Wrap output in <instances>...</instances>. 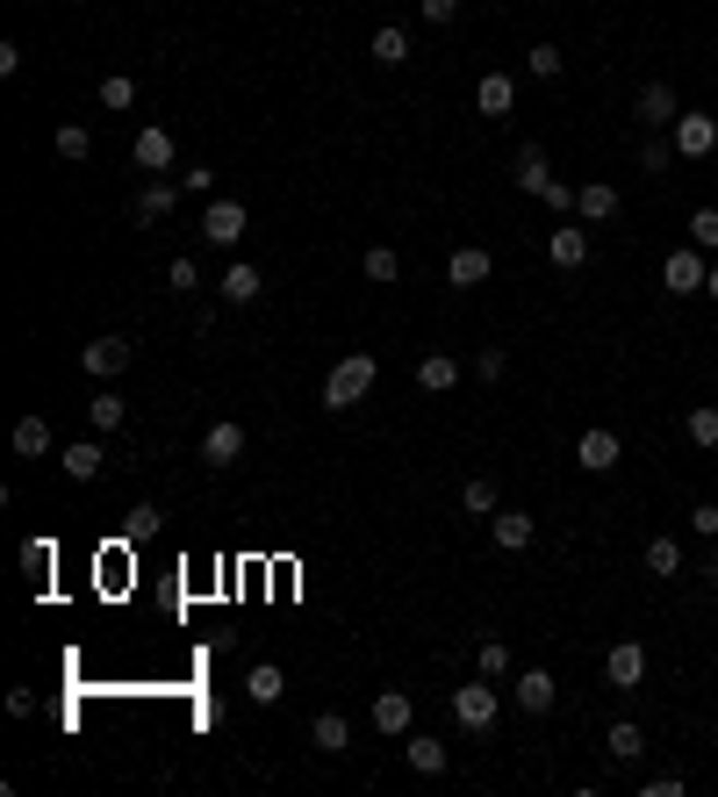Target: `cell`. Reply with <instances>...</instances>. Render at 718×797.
<instances>
[{
	"mask_svg": "<svg viewBox=\"0 0 718 797\" xmlns=\"http://www.w3.org/2000/svg\"><path fill=\"white\" fill-rule=\"evenodd\" d=\"M374 374H381L374 352H345V360H331V374H324V410H352V402H367Z\"/></svg>",
	"mask_w": 718,
	"mask_h": 797,
	"instance_id": "1",
	"label": "cell"
},
{
	"mask_svg": "<svg viewBox=\"0 0 718 797\" xmlns=\"http://www.w3.org/2000/svg\"><path fill=\"white\" fill-rule=\"evenodd\" d=\"M496 711H503V690H496V676H481V683H460V690H453V718H460L467 733H481L489 718H496Z\"/></svg>",
	"mask_w": 718,
	"mask_h": 797,
	"instance_id": "2",
	"label": "cell"
},
{
	"mask_svg": "<svg viewBox=\"0 0 718 797\" xmlns=\"http://www.w3.org/2000/svg\"><path fill=\"white\" fill-rule=\"evenodd\" d=\"M704 274H711V266H704L697 244H675V252L661 259V288L668 295H704Z\"/></svg>",
	"mask_w": 718,
	"mask_h": 797,
	"instance_id": "3",
	"label": "cell"
},
{
	"mask_svg": "<svg viewBox=\"0 0 718 797\" xmlns=\"http://www.w3.org/2000/svg\"><path fill=\"white\" fill-rule=\"evenodd\" d=\"M202 460H208V468H238V460H244V424H238V416H216V424L202 432Z\"/></svg>",
	"mask_w": 718,
	"mask_h": 797,
	"instance_id": "4",
	"label": "cell"
},
{
	"mask_svg": "<svg viewBox=\"0 0 718 797\" xmlns=\"http://www.w3.org/2000/svg\"><path fill=\"white\" fill-rule=\"evenodd\" d=\"M244 224H252V216H244V202L216 194V202H208V216H202V238H208V244H238Z\"/></svg>",
	"mask_w": 718,
	"mask_h": 797,
	"instance_id": "5",
	"label": "cell"
},
{
	"mask_svg": "<svg viewBox=\"0 0 718 797\" xmlns=\"http://www.w3.org/2000/svg\"><path fill=\"white\" fill-rule=\"evenodd\" d=\"M575 468H589V474H611L618 468V432H611V424H589V432L575 438Z\"/></svg>",
	"mask_w": 718,
	"mask_h": 797,
	"instance_id": "6",
	"label": "cell"
},
{
	"mask_svg": "<svg viewBox=\"0 0 718 797\" xmlns=\"http://www.w3.org/2000/svg\"><path fill=\"white\" fill-rule=\"evenodd\" d=\"M410 726H417L410 690H381V697H374V733H381V740H403Z\"/></svg>",
	"mask_w": 718,
	"mask_h": 797,
	"instance_id": "7",
	"label": "cell"
},
{
	"mask_svg": "<svg viewBox=\"0 0 718 797\" xmlns=\"http://www.w3.org/2000/svg\"><path fill=\"white\" fill-rule=\"evenodd\" d=\"M633 116L647 122V130H675V116H683V108H675V87H668V80H647L639 101H633Z\"/></svg>",
	"mask_w": 718,
	"mask_h": 797,
	"instance_id": "8",
	"label": "cell"
},
{
	"mask_svg": "<svg viewBox=\"0 0 718 797\" xmlns=\"http://www.w3.org/2000/svg\"><path fill=\"white\" fill-rule=\"evenodd\" d=\"M603 676H611V690H639V676H647V647L618 640L611 654H603Z\"/></svg>",
	"mask_w": 718,
	"mask_h": 797,
	"instance_id": "9",
	"label": "cell"
},
{
	"mask_svg": "<svg viewBox=\"0 0 718 797\" xmlns=\"http://www.w3.org/2000/svg\"><path fill=\"white\" fill-rule=\"evenodd\" d=\"M80 366L94 382H116L122 366H130V338H94V346H80Z\"/></svg>",
	"mask_w": 718,
	"mask_h": 797,
	"instance_id": "10",
	"label": "cell"
},
{
	"mask_svg": "<svg viewBox=\"0 0 718 797\" xmlns=\"http://www.w3.org/2000/svg\"><path fill=\"white\" fill-rule=\"evenodd\" d=\"M130 158H137L144 173H166L172 158H180V144H172L166 122H152V130H137V144H130Z\"/></svg>",
	"mask_w": 718,
	"mask_h": 797,
	"instance_id": "11",
	"label": "cell"
},
{
	"mask_svg": "<svg viewBox=\"0 0 718 797\" xmlns=\"http://www.w3.org/2000/svg\"><path fill=\"white\" fill-rule=\"evenodd\" d=\"M511 697H517V711H531V718H547V711H553V697H561V683H553L547 668H525V676L511 683Z\"/></svg>",
	"mask_w": 718,
	"mask_h": 797,
	"instance_id": "12",
	"label": "cell"
},
{
	"mask_svg": "<svg viewBox=\"0 0 718 797\" xmlns=\"http://www.w3.org/2000/svg\"><path fill=\"white\" fill-rule=\"evenodd\" d=\"M58 468H65V482H101V468H108L101 438H80V446H65V452H58Z\"/></svg>",
	"mask_w": 718,
	"mask_h": 797,
	"instance_id": "13",
	"label": "cell"
},
{
	"mask_svg": "<svg viewBox=\"0 0 718 797\" xmlns=\"http://www.w3.org/2000/svg\"><path fill=\"white\" fill-rule=\"evenodd\" d=\"M475 108H481V116H511V108H517V80H511V72H481V87H475Z\"/></svg>",
	"mask_w": 718,
	"mask_h": 797,
	"instance_id": "14",
	"label": "cell"
},
{
	"mask_svg": "<svg viewBox=\"0 0 718 797\" xmlns=\"http://www.w3.org/2000/svg\"><path fill=\"white\" fill-rule=\"evenodd\" d=\"M547 259L561 266V274H575V266H589V230H575V224H561L547 238Z\"/></svg>",
	"mask_w": 718,
	"mask_h": 797,
	"instance_id": "15",
	"label": "cell"
},
{
	"mask_svg": "<svg viewBox=\"0 0 718 797\" xmlns=\"http://www.w3.org/2000/svg\"><path fill=\"white\" fill-rule=\"evenodd\" d=\"M489 539H496L503 554H525L531 539H539V524H531L525 510H496V518H489Z\"/></svg>",
	"mask_w": 718,
	"mask_h": 797,
	"instance_id": "16",
	"label": "cell"
},
{
	"mask_svg": "<svg viewBox=\"0 0 718 797\" xmlns=\"http://www.w3.org/2000/svg\"><path fill=\"white\" fill-rule=\"evenodd\" d=\"M711 144H718V122L711 116H675V152H683V158H711Z\"/></svg>",
	"mask_w": 718,
	"mask_h": 797,
	"instance_id": "17",
	"label": "cell"
},
{
	"mask_svg": "<svg viewBox=\"0 0 718 797\" xmlns=\"http://www.w3.org/2000/svg\"><path fill=\"white\" fill-rule=\"evenodd\" d=\"M216 295L223 302H230V310H252V302H259V266H223V280H216Z\"/></svg>",
	"mask_w": 718,
	"mask_h": 797,
	"instance_id": "18",
	"label": "cell"
},
{
	"mask_svg": "<svg viewBox=\"0 0 718 797\" xmlns=\"http://www.w3.org/2000/svg\"><path fill=\"white\" fill-rule=\"evenodd\" d=\"M575 216H582V224H611V216H618V188H611V180L575 188Z\"/></svg>",
	"mask_w": 718,
	"mask_h": 797,
	"instance_id": "19",
	"label": "cell"
},
{
	"mask_svg": "<svg viewBox=\"0 0 718 797\" xmlns=\"http://www.w3.org/2000/svg\"><path fill=\"white\" fill-rule=\"evenodd\" d=\"M180 194H188L180 180H152V188L137 194V224H166L172 208H180Z\"/></svg>",
	"mask_w": 718,
	"mask_h": 797,
	"instance_id": "20",
	"label": "cell"
},
{
	"mask_svg": "<svg viewBox=\"0 0 718 797\" xmlns=\"http://www.w3.org/2000/svg\"><path fill=\"white\" fill-rule=\"evenodd\" d=\"M453 382H460V360H453V352H424V360H417V388H424V396H445Z\"/></svg>",
	"mask_w": 718,
	"mask_h": 797,
	"instance_id": "21",
	"label": "cell"
},
{
	"mask_svg": "<svg viewBox=\"0 0 718 797\" xmlns=\"http://www.w3.org/2000/svg\"><path fill=\"white\" fill-rule=\"evenodd\" d=\"M445 280H453V288H481V280H489V252H481V244H460V252L445 259Z\"/></svg>",
	"mask_w": 718,
	"mask_h": 797,
	"instance_id": "22",
	"label": "cell"
},
{
	"mask_svg": "<svg viewBox=\"0 0 718 797\" xmlns=\"http://www.w3.org/2000/svg\"><path fill=\"white\" fill-rule=\"evenodd\" d=\"M15 452H22V460H44V452H58L51 416H22V424H15Z\"/></svg>",
	"mask_w": 718,
	"mask_h": 797,
	"instance_id": "23",
	"label": "cell"
},
{
	"mask_svg": "<svg viewBox=\"0 0 718 797\" xmlns=\"http://www.w3.org/2000/svg\"><path fill=\"white\" fill-rule=\"evenodd\" d=\"M403 754L417 776H445V740H431V733H403Z\"/></svg>",
	"mask_w": 718,
	"mask_h": 797,
	"instance_id": "24",
	"label": "cell"
},
{
	"mask_svg": "<svg viewBox=\"0 0 718 797\" xmlns=\"http://www.w3.org/2000/svg\"><path fill=\"white\" fill-rule=\"evenodd\" d=\"M367 58H381V65H403V58H410V29H395V22H381V29L367 36Z\"/></svg>",
	"mask_w": 718,
	"mask_h": 797,
	"instance_id": "25",
	"label": "cell"
},
{
	"mask_svg": "<svg viewBox=\"0 0 718 797\" xmlns=\"http://www.w3.org/2000/svg\"><path fill=\"white\" fill-rule=\"evenodd\" d=\"M460 510H467V518H496V510H503L496 482H489V474H467V482H460Z\"/></svg>",
	"mask_w": 718,
	"mask_h": 797,
	"instance_id": "26",
	"label": "cell"
},
{
	"mask_svg": "<svg viewBox=\"0 0 718 797\" xmlns=\"http://www.w3.org/2000/svg\"><path fill=\"white\" fill-rule=\"evenodd\" d=\"M244 697H252V704H280V697H288V676H280L274 661H259L252 676H244Z\"/></svg>",
	"mask_w": 718,
	"mask_h": 797,
	"instance_id": "27",
	"label": "cell"
},
{
	"mask_svg": "<svg viewBox=\"0 0 718 797\" xmlns=\"http://www.w3.org/2000/svg\"><path fill=\"white\" fill-rule=\"evenodd\" d=\"M511 180H517V188H525V194H539V188H547V180H553L547 152H539V144H525V152H517V166H511Z\"/></svg>",
	"mask_w": 718,
	"mask_h": 797,
	"instance_id": "28",
	"label": "cell"
},
{
	"mask_svg": "<svg viewBox=\"0 0 718 797\" xmlns=\"http://www.w3.org/2000/svg\"><path fill=\"white\" fill-rule=\"evenodd\" d=\"M647 575H683V546H675V532H654L647 539Z\"/></svg>",
	"mask_w": 718,
	"mask_h": 797,
	"instance_id": "29",
	"label": "cell"
},
{
	"mask_svg": "<svg viewBox=\"0 0 718 797\" xmlns=\"http://www.w3.org/2000/svg\"><path fill=\"white\" fill-rule=\"evenodd\" d=\"M603 747H611V762H639V754H647V733H639L633 718H618V726H611V740H603Z\"/></svg>",
	"mask_w": 718,
	"mask_h": 797,
	"instance_id": "30",
	"label": "cell"
},
{
	"mask_svg": "<svg viewBox=\"0 0 718 797\" xmlns=\"http://www.w3.org/2000/svg\"><path fill=\"white\" fill-rule=\"evenodd\" d=\"M309 740L324 747V754H345V740H352V726H345L338 711H316V726H309Z\"/></svg>",
	"mask_w": 718,
	"mask_h": 797,
	"instance_id": "31",
	"label": "cell"
},
{
	"mask_svg": "<svg viewBox=\"0 0 718 797\" xmlns=\"http://www.w3.org/2000/svg\"><path fill=\"white\" fill-rule=\"evenodd\" d=\"M51 568H58V546H51V539H22V575L51 582Z\"/></svg>",
	"mask_w": 718,
	"mask_h": 797,
	"instance_id": "32",
	"label": "cell"
},
{
	"mask_svg": "<svg viewBox=\"0 0 718 797\" xmlns=\"http://www.w3.org/2000/svg\"><path fill=\"white\" fill-rule=\"evenodd\" d=\"M122 410H130V402H122V396H108V388H101V396L86 402V424H94V432H116V424H122Z\"/></svg>",
	"mask_w": 718,
	"mask_h": 797,
	"instance_id": "33",
	"label": "cell"
},
{
	"mask_svg": "<svg viewBox=\"0 0 718 797\" xmlns=\"http://www.w3.org/2000/svg\"><path fill=\"white\" fill-rule=\"evenodd\" d=\"M86 152H94V130H86V122H65V130H58V158H65V166H80Z\"/></svg>",
	"mask_w": 718,
	"mask_h": 797,
	"instance_id": "34",
	"label": "cell"
},
{
	"mask_svg": "<svg viewBox=\"0 0 718 797\" xmlns=\"http://www.w3.org/2000/svg\"><path fill=\"white\" fill-rule=\"evenodd\" d=\"M359 266H367V280H381V288H395V280H403V259H395L388 244H374V252H367Z\"/></svg>",
	"mask_w": 718,
	"mask_h": 797,
	"instance_id": "35",
	"label": "cell"
},
{
	"mask_svg": "<svg viewBox=\"0 0 718 797\" xmlns=\"http://www.w3.org/2000/svg\"><path fill=\"white\" fill-rule=\"evenodd\" d=\"M525 72H531V80H561V44H531Z\"/></svg>",
	"mask_w": 718,
	"mask_h": 797,
	"instance_id": "36",
	"label": "cell"
},
{
	"mask_svg": "<svg viewBox=\"0 0 718 797\" xmlns=\"http://www.w3.org/2000/svg\"><path fill=\"white\" fill-rule=\"evenodd\" d=\"M130 101H137V80H130V72H108V80H101V108H116V116H122Z\"/></svg>",
	"mask_w": 718,
	"mask_h": 797,
	"instance_id": "37",
	"label": "cell"
},
{
	"mask_svg": "<svg viewBox=\"0 0 718 797\" xmlns=\"http://www.w3.org/2000/svg\"><path fill=\"white\" fill-rule=\"evenodd\" d=\"M690 438H697V446H718V402H697V410H690Z\"/></svg>",
	"mask_w": 718,
	"mask_h": 797,
	"instance_id": "38",
	"label": "cell"
},
{
	"mask_svg": "<svg viewBox=\"0 0 718 797\" xmlns=\"http://www.w3.org/2000/svg\"><path fill=\"white\" fill-rule=\"evenodd\" d=\"M690 244H697V252H718V208H697V216H690Z\"/></svg>",
	"mask_w": 718,
	"mask_h": 797,
	"instance_id": "39",
	"label": "cell"
},
{
	"mask_svg": "<svg viewBox=\"0 0 718 797\" xmlns=\"http://www.w3.org/2000/svg\"><path fill=\"white\" fill-rule=\"evenodd\" d=\"M166 288H172V295H194V288H202V266H194V259H172L166 266Z\"/></svg>",
	"mask_w": 718,
	"mask_h": 797,
	"instance_id": "40",
	"label": "cell"
},
{
	"mask_svg": "<svg viewBox=\"0 0 718 797\" xmlns=\"http://www.w3.org/2000/svg\"><path fill=\"white\" fill-rule=\"evenodd\" d=\"M503 366H511V352H503V346H481L475 352V374H481V382H503Z\"/></svg>",
	"mask_w": 718,
	"mask_h": 797,
	"instance_id": "41",
	"label": "cell"
},
{
	"mask_svg": "<svg viewBox=\"0 0 718 797\" xmlns=\"http://www.w3.org/2000/svg\"><path fill=\"white\" fill-rule=\"evenodd\" d=\"M481 676H511V647L503 640H481Z\"/></svg>",
	"mask_w": 718,
	"mask_h": 797,
	"instance_id": "42",
	"label": "cell"
},
{
	"mask_svg": "<svg viewBox=\"0 0 718 797\" xmlns=\"http://www.w3.org/2000/svg\"><path fill=\"white\" fill-rule=\"evenodd\" d=\"M639 166H647V173H668V166H675V152H668L661 137H647V144H639Z\"/></svg>",
	"mask_w": 718,
	"mask_h": 797,
	"instance_id": "43",
	"label": "cell"
},
{
	"mask_svg": "<svg viewBox=\"0 0 718 797\" xmlns=\"http://www.w3.org/2000/svg\"><path fill=\"white\" fill-rule=\"evenodd\" d=\"M539 202H547L553 216H567V208H575V188H567V180H547V188H539Z\"/></svg>",
	"mask_w": 718,
	"mask_h": 797,
	"instance_id": "44",
	"label": "cell"
},
{
	"mask_svg": "<svg viewBox=\"0 0 718 797\" xmlns=\"http://www.w3.org/2000/svg\"><path fill=\"white\" fill-rule=\"evenodd\" d=\"M417 15H424V22H431V29H445V22L460 15V0H417Z\"/></svg>",
	"mask_w": 718,
	"mask_h": 797,
	"instance_id": "45",
	"label": "cell"
},
{
	"mask_svg": "<svg viewBox=\"0 0 718 797\" xmlns=\"http://www.w3.org/2000/svg\"><path fill=\"white\" fill-rule=\"evenodd\" d=\"M690 532H697V539H718V503H697V510H690Z\"/></svg>",
	"mask_w": 718,
	"mask_h": 797,
	"instance_id": "46",
	"label": "cell"
},
{
	"mask_svg": "<svg viewBox=\"0 0 718 797\" xmlns=\"http://www.w3.org/2000/svg\"><path fill=\"white\" fill-rule=\"evenodd\" d=\"M180 188H188V194H208V188H216V166H188V173H180Z\"/></svg>",
	"mask_w": 718,
	"mask_h": 797,
	"instance_id": "47",
	"label": "cell"
},
{
	"mask_svg": "<svg viewBox=\"0 0 718 797\" xmlns=\"http://www.w3.org/2000/svg\"><path fill=\"white\" fill-rule=\"evenodd\" d=\"M152 524H158V510H152V503H137V510H130V539H152Z\"/></svg>",
	"mask_w": 718,
	"mask_h": 797,
	"instance_id": "48",
	"label": "cell"
},
{
	"mask_svg": "<svg viewBox=\"0 0 718 797\" xmlns=\"http://www.w3.org/2000/svg\"><path fill=\"white\" fill-rule=\"evenodd\" d=\"M704 582H711V590H718V554H704Z\"/></svg>",
	"mask_w": 718,
	"mask_h": 797,
	"instance_id": "49",
	"label": "cell"
},
{
	"mask_svg": "<svg viewBox=\"0 0 718 797\" xmlns=\"http://www.w3.org/2000/svg\"><path fill=\"white\" fill-rule=\"evenodd\" d=\"M704 295H711V302H718V266H711V274H704Z\"/></svg>",
	"mask_w": 718,
	"mask_h": 797,
	"instance_id": "50",
	"label": "cell"
}]
</instances>
